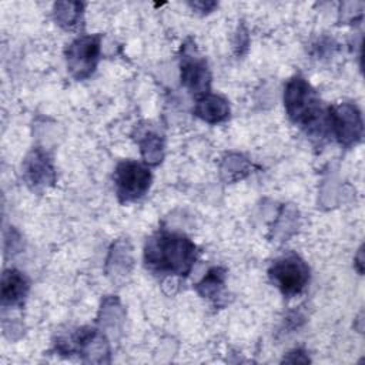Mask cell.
<instances>
[{
    "mask_svg": "<svg viewBox=\"0 0 365 365\" xmlns=\"http://www.w3.org/2000/svg\"><path fill=\"white\" fill-rule=\"evenodd\" d=\"M23 178L31 190L40 191L56 182V171L50 157L41 150L34 148L23 163Z\"/></svg>",
    "mask_w": 365,
    "mask_h": 365,
    "instance_id": "cell-8",
    "label": "cell"
},
{
    "mask_svg": "<svg viewBox=\"0 0 365 365\" xmlns=\"http://www.w3.org/2000/svg\"><path fill=\"white\" fill-rule=\"evenodd\" d=\"M190 6L192 9H197L201 13H208L217 6V3L215 1H194V3H190Z\"/></svg>",
    "mask_w": 365,
    "mask_h": 365,
    "instance_id": "cell-14",
    "label": "cell"
},
{
    "mask_svg": "<svg viewBox=\"0 0 365 365\" xmlns=\"http://www.w3.org/2000/svg\"><path fill=\"white\" fill-rule=\"evenodd\" d=\"M284 106L289 120L309 135L322 137L328 124V108H324L319 96L301 76L292 77L284 90Z\"/></svg>",
    "mask_w": 365,
    "mask_h": 365,
    "instance_id": "cell-2",
    "label": "cell"
},
{
    "mask_svg": "<svg viewBox=\"0 0 365 365\" xmlns=\"http://www.w3.org/2000/svg\"><path fill=\"white\" fill-rule=\"evenodd\" d=\"M328 124L329 131L344 147L355 145L362 138V115L355 104L341 103L328 107Z\"/></svg>",
    "mask_w": 365,
    "mask_h": 365,
    "instance_id": "cell-6",
    "label": "cell"
},
{
    "mask_svg": "<svg viewBox=\"0 0 365 365\" xmlns=\"http://www.w3.org/2000/svg\"><path fill=\"white\" fill-rule=\"evenodd\" d=\"M180 78L181 84L192 94L204 96L210 91L211 73L205 58L197 54L194 43L182 46V54L180 61Z\"/></svg>",
    "mask_w": 365,
    "mask_h": 365,
    "instance_id": "cell-7",
    "label": "cell"
},
{
    "mask_svg": "<svg viewBox=\"0 0 365 365\" xmlns=\"http://www.w3.org/2000/svg\"><path fill=\"white\" fill-rule=\"evenodd\" d=\"M268 277L284 297L291 298L301 294L308 285L309 268L297 254H288L271 264Z\"/></svg>",
    "mask_w": 365,
    "mask_h": 365,
    "instance_id": "cell-3",
    "label": "cell"
},
{
    "mask_svg": "<svg viewBox=\"0 0 365 365\" xmlns=\"http://www.w3.org/2000/svg\"><path fill=\"white\" fill-rule=\"evenodd\" d=\"M198 251L195 244L182 234L158 231L144 247L145 267L161 275L187 277L192 269Z\"/></svg>",
    "mask_w": 365,
    "mask_h": 365,
    "instance_id": "cell-1",
    "label": "cell"
},
{
    "mask_svg": "<svg viewBox=\"0 0 365 365\" xmlns=\"http://www.w3.org/2000/svg\"><path fill=\"white\" fill-rule=\"evenodd\" d=\"M194 114L208 124H217L228 120L230 106L224 97L207 93L197 98Z\"/></svg>",
    "mask_w": 365,
    "mask_h": 365,
    "instance_id": "cell-10",
    "label": "cell"
},
{
    "mask_svg": "<svg viewBox=\"0 0 365 365\" xmlns=\"http://www.w3.org/2000/svg\"><path fill=\"white\" fill-rule=\"evenodd\" d=\"M140 150L145 164L158 165L164 157V141L155 133H145L140 140Z\"/></svg>",
    "mask_w": 365,
    "mask_h": 365,
    "instance_id": "cell-13",
    "label": "cell"
},
{
    "mask_svg": "<svg viewBox=\"0 0 365 365\" xmlns=\"http://www.w3.org/2000/svg\"><path fill=\"white\" fill-rule=\"evenodd\" d=\"M101 36H80L73 40L66 48L67 70L76 80L88 78L98 63L100 58Z\"/></svg>",
    "mask_w": 365,
    "mask_h": 365,
    "instance_id": "cell-5",
    "label": "cell"
},
{
    "mask_svg": "<svg viewBox=\"0 0 365 365\" xmlns=\"http://www.w3.org/2000/svg\"><path fill=\"white\" fill-rule=\"evenodd\" d=\"M84 3L80 1H57L54 4V19L57 24L66 30H76L83 24Z\"/></svg>",
    "mask_w": 365,
    "mask_h": 365,
    "instance_id": "cell-11",
    "label": "cell"
},
{
    "mask_svg": "<svg viewBox=\"0 0 365 365\" xmlns=\"http://www.w3.org/2000/svg\"><path fill=\"white\" fill-rule=\"evenodd\" d=\"M30 284L27 277L14 269L9 268L1 275V305L3 307H20L23 305Z\"/></svg>",
    "mask_w": 365,
    "mask_h": 365,
    "instance_id": "cell-9",
    "label": "cell"
},
{
    "mask_svg": "<svg viewBox=\"0 0 365 365\" xmlns=\"http://www.w3.org/2000/svg\"><path fill=\"white\" fill-rule=\"evenodd\" d=\"M151 185L150 170L131 160L121 161L114 171V187L120 202H133L147 194Z\"/></svg>",
    "mask_w": 365,
    "mask_h": 365,
    "instance_id": "cell-4",
    "label": "cell"
},
{
    "mask_svg": "<svg viewBox=\"0 0 365 365\" xmlns=\"http://www.w3.org/2000/svg\"><path fill=\"white\" fill-rule=\"evenodd\" d=\"M225 277H227V271L224 268L214 267L195 285V289L204 298L217 299V298H220V295H221V292L224 289Z\"/></svg>",
    "mask_w": 365,
    "mask_h": 365,
    "instance_id": "cell-12",
    "label": "cell"
}]
</instances>
